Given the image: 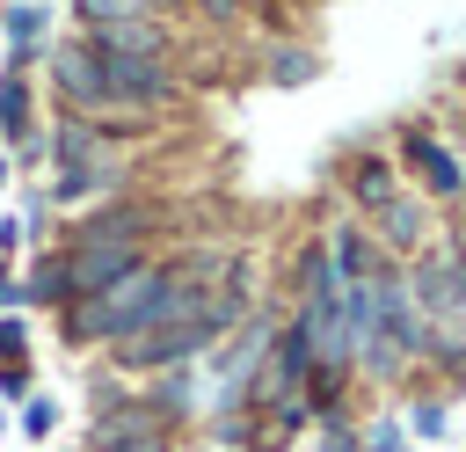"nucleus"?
Returning <instances> with one entry per match:
<instances>
[{"instance_id": "nucleus-1", "label": "nucleus", "mask_w": 466, "mask_h": 452, "mask_svg": "<svg viewBox=\"0 0 466 452\" xmlns=\"http://www.w3.org/2000/svg\"><path fill=\"white\" fill-rule=\"evenodd\" d=\"M160 284H167V262H131V270H124V277H109L102 292L73 299V306H66L73 343H124V335H138V328L153 321Z\"/></svg>"}, {"instance_id": "nucleus-2", "label": "nucleus", "mask_w": 466, "mask_h": 452, "mask_svg": "<svg viewBox=\"0 0 466 452\" xmlns=\"http://www.w3.org/2000/svg\"><path fill=\"white\" fill-rule=\"evenodd\" d=\"M233 306H240V299H226V306H211V313H197V321H175V328L124 335V365H131V372H160V365H182V357L211 350V343H218V328L233 321Z\"/></svg>"}, {"instance_id": "nucleus-3", "label": "nucleus", "mask_w": 466, "mask_h": 452, "mask_svg": "<svg viewBox=\"0 0 466 452\" xmlns=\"http://www.w3.org/2000/svg\"><path fill=\"white\" fill-rule=\"evenodd\" d=\"M95 73H102V109H160L175 95L167 58H102L95 51Z\"/></svg>"}, {"instance_id": "nucleus-4", "label": "nucleus", "mask_w": 466, "mask_h": 452, "mask_svg": "<svg viewBox=\"0 0 466 452\" xmlns=\"http://www.w3.org/2000/svg\"><path fill=\"white\" fill-rule=\"evenodd\" d=\"M51 87H58V102H66V117L102 109V73H95V51H87V44L51 51Z\"/></svg>"}, {"instance_id": "nucleus-5", "label": "nucleus", "mask_w": 466, "mask_h": 452, "mask_svg": "<svg viewBox=\"0 0 466 452\" xmlns=\"http://www.w3.org/2000/svg\"><path fill=\"white\" fill-rule=\"evenodd\" d=\"M80 44L102 58H167V36L153 15L146 22H95V29H80Z\"/></svg>"}, {"instance_id": "nucleus-6", "label": "nucleus", "mask_w": 466, "mask_h": 452, "mask_svg": "<svg viewBox=\"0 0 466 452\" xmlns=\"http://www.w3.org/2000/svg\"><path fill=\"white\" fill-rule=\"evenodd\" d=\"M400 160L415 168V182H422L430 197H459V190H466V175H459V153H451V146H437L430 131H408V139H400Z\"/></svg>"}, {"instance_id": "nucleus-7", "label": "nucleus", "mask_w": 466, "mask_h": 452, "mask_svg": "<svg viewBox=\"0 0 466 452\" xmlns=\"http://www.w3.org/2000/svg\"><path fill=\"white\" fill-rule=\"evenodd\" d=\"M95 445H102V452H153V423H146V408H116V416H102V423H95Z\"/></svg>"}, {"instance_id": "nucleus-8", "label": "nucleus", "mask_w": 466, "mask_h": 452, "mask_svg": "<svg viewBox=\"0 0 466 452\" xmlns=\"http://www.w3.org/2000/svg\"><path fill=\"white\" fill-rule=\"evenodd\" d=\"M379 233H386L393 248H422V204L386 197V204H379Z\"/></svg>"}, {"instance_id": "nucleus-9", "label": "nucleus", "mask_w": 466, "mask_h": 452, "mask_svg": "<svg viewBox=\"0 0 466 452\" xmlns=\"http://www.w3.org/2000/svg\"><path fill=\"white\" fill-rule=\"evenodd\" d=\"M0 139H29V80L22 73L0 80Z\"/></svg>"}, {"instance_id": "nucleus-10", "label": "nucleus", "mask_w": 466, "mask_h": 452, "mask_svg": "<svg viewBox=\"0 0 466 452\" xmlns=\"http://www.w3.org/2000/svg\"><path fill=\"white\" fill-rule=\"evenodd\" d=\"M73 15H80V29H95V22H146L153 7L146 0H73Z\"/></svg>"}, {"instance_id": "nucleus-11", "label": "nucleus", "mask_w": 466, "mask_h": 452, "mask_svg": "<svg viewBox=\"0 0 466 452\" xmlns=\"http://www.w3.org/2000/svg\"><path fill=\"white\" fill-rule=\"evenodd\" d=\"M36 36H44V7H36V0H22V7H7V44H15V51H29Z\"/></svg>"}, {"instance_id": "nucleus-12", "label": "nucleus", "mask_w": 466, "mask_h": 452, "mask_svg": "<svg viewBox=\"0 0 466 452\" xmlns=\"http://www.w3.org/2000/svg\"><path fill=\"white\" fill-rule=\"evenodd\" d=\"M357 197L379 211V204L393 197V168H386V160H357Z\"/></svg>"}, {"instance_id": "nucleus-13", "label": "nucleus", "mask_w": 466, "mask_h": 452, "mask_svg": "<svg viewBox=\"0 0 466 452\" xmlns=\"http://www.w3.org/2000/svg\"><path fill=\"white\" fill-rule=\"evenodd\" d=\"M29 299H73V277H66V255H58V262H44V270L29 277Z\"/></svg>"}, {"instance_id": "nucleus-14", "label": "nucleus", "mask_w": 466, "mask_h": 452, "mask_svg": "<svg viewBox=\"0 0 466 452\" xmlns=\"http://www.w3.org/2000/svg\"><path fill=\"white\" fill-rule=\"evenodd\" d=\"M269 80H277V87H299V80H313V58H306V51H277V58H269Z\"/></svg>"}, {"instance_id": "nucleus-15", "label": "nucleus", "mask_w": 466, "mask_h": 452, "mask_svg": "<svg viewBox=\"0 0 466 452\" xmlns=\"http://www.w3.org/2000/svg\"><path fill=\"white\" fill-rule=\"evenodd\" d=\"M197 15H211V22H226V15H240V0H189Z\"/></svg>"}, {"instance_id": "nucleus-16", "label": "nucleus", "mask_w": 466, "mask_h": 452, "mask_svg": "<svg viewBox=\"0 0 466 452\" xmlns=\"http://www.w3.org/2000/svg\"><path fill=\"white\" fill-rule=\"evenodd\" d=\"M146 7H160V0H146Z\"/></svg>"}]
</instances>
